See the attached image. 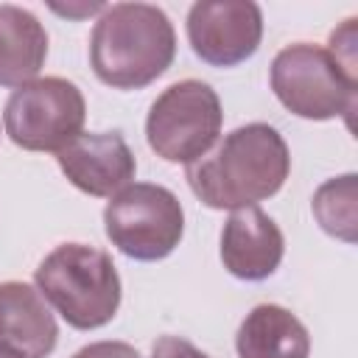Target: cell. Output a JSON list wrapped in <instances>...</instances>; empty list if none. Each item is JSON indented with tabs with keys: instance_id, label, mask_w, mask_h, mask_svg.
<instances>
[{
	"instance_id": "1",
	"label": "cell",
	"mask_w": 358,
	"mask_h": 358,
	"mask_svg": "<svg viewBox=\"0 0 358 358\" xmlns=\"http://www.w3.org/2000/svg\"><path fill=\"white\" fill-rule=\"evenodd\" d=\"M288 171L291 154L282 134L268 123H246L190 162L185 176L196 199L210 210H241L274 196Z\"/></svg>"
},
{
	"instance_id": "2",
	"label": "cell",
	"mask_w": 358,
	"mask_h": 358,
	"mask_svg": "<svg viewBox=\"0 0 358 358\" xmlns=\"http://www.w3.org/2000/svg\"><path fill=\"white\" fill-rule=\"evenodd\" d=\"M176 56V31L151 3H115L98 17L90 36L92 73L112 90H143Z\"/></svg>"
},
{
	"instance_id": "3",
	"label": "cell",
	"mask_w": 358,
	"mask_h": 358,
	"mask_svg": "<svg viewBox=\"0 0 358 358\" xmlns=\"http://www.w3.org/2000/svg\"><path fill=\"white\" fill-rule=\"evenodd\" d=\"M36 291L76 330H95L120 308V277L112 257L90 243H59L39 263Z\"/></svg>"
},
{
	"instance_id": "4",
	"label": "cell",
	"mask_w": 358,
	"mask_h": 358,
	"mask_svg": "<svg viewBox=\"0 0 358 358\" xmlns=\"http://www.w3.org/2000/svg\"><path fill=\"white\" fill-rule=\"evenodd\" d=\"M271 90L296 117L330 120L344 117L352 126L358 78L347 76L327 48L294 42L271 62Z\"/></svg>"
},
{
	"instance_id": "5",
	"label": "cell",
	"mask_w": 358,
	"mask_h": 358,
	"mask_svg": "<svg viewBox=\"0 0 358 358\" xmlns=\"http://www.w3.org/2000/svg\"><path fill=\"white\" fill-rule=\"evenodd\" d=\"M224 112L218 92L199 81L185 78L157 95L145 117V140L165 162H196L218 140Z\"/></svg>"
},
{
	"instance_id": "6",
	"label": "cell",
	"mask_w": 358,
	"mask_h": 358,
	"mask_svg": "<svg viewBox=\"0 0 358 358\" xmlns=\"http://www.w3.org/2000/svg\"><path fill=\"white\" fill-rule=\"evenodd\" d=\"M106 238L131 260L154 263L168 257L185 232V210L179 199L151 182H131L103 210Z\"/></svg>"
},
{
	"instance_id": "7",
	"label": "cell",
	"mask_w": 358,
	"mask_h": 358,
	"mask_svg": "<svg viewBox=\"0 0 358 358\" xmlns=\"http://www.w3.org/2000/svg\"><path fill=\"white\" fill-rule=\"evenodd\" d=\"M84 120L87 101L81 90L62 76L34 78L17 87L3 109L6 134L25 151L59 154L81 134Z\"/></svg>"
},
{
	"instance_id": "8",
	"label": "cell",
	"mask_w": 358,
	"mask_h": 358,
	"mask_svg": "<svg viewBox=\"0 0 358 358\" xmlns=\"http://www.w3.org/2000/svg\"><path fill=\"white\" fill-rule=\"evenodd\" d=\"M187 39L210 67H235L260 48V6L252 0H199L187 11Z\"/></svg>"
},
{
	"instance_id": "9",
	"label": "cell",
	"mask_w": 358,
	"mask_h": 358,
	"mask_svg": "<svg viewBox=\"0 0 358 358\" xmlns=\"http://www.w3.org/2000/svg\"><path fill=\"white\" fill-rule=\"evenodd\" d=\"M56 162L62 173L87 196L112 199L123 187L131 185L137 173L134 154L129 143L117 131H101V134H78L73 143H67Z\"/></svg>"
},
{
	"instance_id": "10",
	"label": "cell",
	"mask_w": 358,
	"mask_h": 358,
	"mask_svg": "<svg viewBox=\"0 0 358 358\" xmlns=\"http://www.w3.org/2000/svg\"><path fill=\"white\" fill-rule=\"evenodd\" d=\"M285 255V238L274 218L257 204L232 210L221 229V263L224 268L246 282L271 277Z\"/></svg>"
},
{
	"instance_id": "11",
	"label": "cell",
	"mask_w": 358,
	"mask_h": 358,
	"mask_svg": "<svg viewBox=\"0 0 358 358\" xmlns=\"http://www.w3.org/2000/svg\"><path fill=\"white\" fill-rule=\"evenodd\" d=\"M59 324L45 296L20 280L0 282V344L22 358H48L56 350Z\"/></svg>"
},
{
	"instance_id": "12",
	"label": "cell",
	"mask_w": 358,
	"mask_h": 358,
	"mask_svg": "<svg viewBox=\"0 0 358 358\" xmlns=\"http://www.w3.org/2000/svg\"><path fill=\"white\" fill-rule=\"evenodd\" d=\"M238 358H308V327L282 305H257L235 333Z\"/></svg>"
},
{
	"instance_id": "13",
	"label": "cell",
	"mask_w": 358,
	"mask_h": 358,
	"mask_svg": "<svg viewBox=\"0 0 358 358\" xmlns=\"http://www.w3.org/2000/svg\"><path fill=\"white\" fill-rule=\"evenodd\" d=\"M48 56L45 25L20 6H0V87L34 81Z\"/></svg>"
},
{
	"instance_id": "14",
	"label": "cell",
	"mask_w": 358,
	"mask_h": 358,
	"mask_svg": "<svg viewBox=\"0 0 358 358\" xmlns=\"http://www.w3.org/2000/svg\"><path fill=\"white\" fill-rule=\"evenodd\" d=\"M355 199H358V176L344 173V176L327 179L324 185H319L310 201L319 227L344 243H355L358 238V201Z\"/></svg>"
},
{
	"instance_id": "15",
	"label": "cell",
	"mask_w": 358,
	"mask_h": 358,
	"mask_svg": "<svg viewBox=\"0 0 358 358\" xmlns=\"http://www.w3.org/2000/svg\"><path fill=\"white\" fill-rule=\"evenodd\" d=\"M355 17H350V20H344V25L341 28H336L333 34H330V48H327V53L341 64V70L347 73V76H352V78H358V59H355Z\"/></svg>"
},
{
	"instance_id": "16",
	"label": "cell",
	"mask_w": 358,
	"mask_h": 358,
	"mask_svg": "<svg viewBox=\"0 0 358 358\" xmlns=\"http://www.w3.org/2000/svg\"><path fill=\"white\" fill-rule=\"evenodd\" d=\"M151 358H210L199 347H193L187 338L179 336H162L151 347Z\"/></svg>"
},
{
	"instance_id": "17",
	"label": "cell",
	"mask_w": 358,
	"mask_h": 358,
	"mask_svg": "<svg viewBox=\"0 0 358 358\" xmlns=\"http://www.w3.org/2000/svg\"><path fill=\"white\" fill-rule=\"evenodd\" d=\"M73 358H140V352L126 341H92L81 347Z\"/></svg>"
},
{
	"instance_id": "18",
	"label": "cell",
	"mask_w": 358,
	"mask_h": 358,
	"mask_svg": "<svg viewBox=\"0 0 358 358\" xmlns=\"http://www.w3.org/2000/svg\"><path fill=\"white\" fill-rule=\"evenodd\" d=\"M50 8L62 17H90V14H103V3H76V6H59V3H50Z\"/></svg>"
},
{
	"instance_id": "19",
	"label": "cell",
	"mask_w": 358,
	"mask_h": 358,
	"mask_svg": "<svg viewBox=\"0 0 358 358\" xmlns=\"http://www.w3.org/2000/svg\"><path fill=\"white\" fill-rule=\"evenodd\" d=\"M0 358H22L17 350H11L8 344H0Z\"/></svg>"
}]
</instances>
